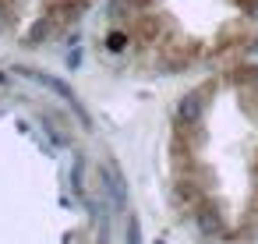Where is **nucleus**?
I'll list each match as a JSON object with an SVG mask.
<instances>
[{"label": "nucleus", "mask_w": 258, "mask_h": 244, "mask_svg": "<svg viewBox=\"0 0 258 244\" xmlns=\"http://www.w3.org/2000/svg\"><path fill=\"white\" fill-rule=\"evenodd\" d=\"M18 8V0H0V15H11Z\"/></svg>", "instance_id": "nucleus-3"}, {"label": "nucleus", "mask_w": 258, "mask_h": 244, "mask_svg": "<svg viewBox=\"0 0 258 244\" xmlns=\"http://www.w3.org/2000/svg\"><path fill=\"white\" fill-rule=\"evenodd\" d=\"M131 32H135L138 43H156L163 36V18L152 15V11H142V15L131 18Z\"/></svg>", "instance_id": "nucleus-1"}, {"label": "nucleus", "mask_w": 258, "mask_h": 244, "mask_svg": "<svg viewBox=\"0 0 258 244\" xmlns=\"http://www.w3.org/2000/svg\"><path fill=\"white\" fill-rule=\"evenodd\" d=\"M106 46H110V50H124V46H127V36H124V32H110V36H106Z\"/></svg>", "instance_id": "nucleus-2"}]
</instances>
